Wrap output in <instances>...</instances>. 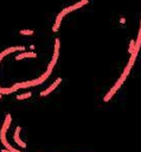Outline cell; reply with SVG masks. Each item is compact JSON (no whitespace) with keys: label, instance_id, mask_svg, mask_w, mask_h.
<instances>
[{"label":"cell","instance_id":"obj_1","mask_svg":"<svg viewBox=\"0 0 141 152\" xmlns=\"http://www.w3.org/2000/svg\"><path fill=\"white\" fill-rule=\"evenodd\" d=\"M11 120H12L11 114H7V115H6V119H5V122H4L2 127H1V131H0V140H1V142H2V144L7 142V140H6V132H7L8 127H9Z\"/></svg>","mask_w":141,"mask_h":152},{"label":"cell","instance_id":"obj_2","mask_svg":"<svg viewBox=\"0 0 141 152\" xmlns=\"http://www.w3.org/2000/svg\"><path fill=\"white\" fill-rule=\"evenodd\" d=\"M60 82H62V78H60V77H58V78H57V80H56V81H55V82H53V83H52L47 89H45V90H43V91L40 93V96H46L47 94H50L52 90H55V89L59 86V83H60Z\"/></svg>","mask_w":141,"mask_h":152},{"label":"cell","instance_id":"obj_3","mask_svg":"<svg viewBox=\"0 0 141 152\" xmlns=\"http://www.w3.org/2000/svg\"><path fill=\"white\" fill-rule=\"evenodd\" d=\"M14 51H25V48H24V46H12V48H8V49L4 50V51L0 53V57L4 58L6 55L12 53V52H14Z\"/></svg>","mask_w":141,"mask_h":152},{"label":"cell","instance_id":"obj_4","mask_svg":"<svg viewBox=\"0 0 141 152\" xmlns=\"http://www.w3.org/2000/svg\"><path fill=\"white\" fill-rule=\"evenodd\" d=\"M59 45H60V42L58 38H56L55 40V52H53V56H52V59L57 62L58 59V56H59Z\"/></svg>","mask_w":141,"mask_h":152},{"label":"cell","instance_id":"obj_5","mask_svg":"<svg viewBox=\"0 0 141 152\" xmlns=\"http://www.w3.org/2000/svg\"><path fill=\"white\" fill-rule=\"evenodd\" d=\"M26 57H30V58H36V57H37V55H36L34 52H23V53L17 55V56H15V59H17V61H20V59L26 58Z\"/></svg>","mask_w":141,"mask_h":152},{"label":"cell","instance_id":"obj_6","mask_svg":"<svg viewBox=\"0 0 141 152\" xmlns=\"http://www.w3.org/2000/svg\"><path fill=\"white\" fill-rule=\"evenodd\" d=\"M64 15L59 12V14L57 15V18H56V21H55V24H53V26H52V31L53 32H57L58 31V28H59V25H60V21H62V18H63Z\"/></svg>","mask_w":141,"mask_h":152},{"label":"cell","instance_id":"obj_7","mask_svg":"<svg viewBox=\"0 0 141 152\" xmlns=\"http://www.w3.org/2000/svg\"><path fill=\"white\" fill-rule=\"evenodd\" d=\"M13 87H14L15 89H19V88H27V87H33V83H32V81H26V82L15 83Z\"/></svg>","mask_w":141,"mask_h":152},{"label":"cell","instance_id":"obj_8","mask_svg":"<svg viewBox=\"0 0 141 152\" xmlns=\"http://www.w3.org/2000/svg\"><path fill=\"white\" fill-rule=\"evenodd\" d=\"M117 89H118V88L114 86V87H113V88H111V89L109 90V93H108V94H107V95L104 96V99H103V100H104V102H107V101H109V100H110V99L113 97V95H114V94L116 93V90H117Z\"/></svg>","mask_w":141,"mask_h":152},{"label":"cell","instance_id":"obj_9","mask_svg":"<svg viewBox=\"0 0 141 152\" xmlns=\"http://www.w3.org/2000/svg\"><path fill=\"white\" fill-rule=\"evenodd\" d=\"M17 89L14 88V87H11V88H2V87H0V94L2 95V94H11V93H14Z\"/></svg>","mask_w":141,"mask_h":152},{"label":"cell","instance_id":"obj_10","mask_svg":"<svg viewBox=\"0 0 141 152\" xmlns=\"http://www.w3.org/2000/svg\"><path fill=\"white\" fill-rule=\"evenodd\" d=\"M14 141H15L20 147H26V144H25V142L19 138V135H18V134H14Z\"/></svg>","mask_w":141,"mask_h":152},{"label":"cell","instance_id":"obj_11","mask_svg":"<svg viewBox=\"0 0 141 152\" xmlns=\"http://www.w3.org/2000/svg\"><path fill=\"white\" fill-rule=\"evenodd\" d=\"M50 74H51V72L46 70V71H45V72H44V74H43V75H41L40 77H38V81H39V84H40V83H43V82H44V81H45V80H46V78H47V77L50 76Z\"/></svg>","mask_w":141,"mask_h":152},{"label":"cell","instance_id":"obj_12","mask_svg":"<svg viewBox=\"0 0 141 152\" xmlns=\"http://www.w3.org/2000/svg\"><path fill=\"white\" fill-rule=\"evenodd\" d=\"M88 2H89V0H81V1H78L77 4L72 5V6H73V8H75V10H77V8H81L83 5H86Z\"/></svg>","mask_w":141,"mask_h":152},{"label":"cell","instance_id":"obj_13","mask_svg":"<svg viewBox=\"0 0 141 152\" xmlns=\"http://www.w3.org/2000/svg\"><path fill=\"white\" fill-rule=\"evenodd\" d=\"M31 95H32L31 93H25V94L18 95V96H17V99H18V100H24V99H28V97H30Z\"/></svg>","mask_w":141,"mask_h":152},{"label":"cell","instance_id":"obj_14","mask_svg":"<svg viewBox=\"0 0 141 152\" xmlns=\"http://www.w3.org/2000/svg\"><path fill=\"white\" fill-rule=\"evenodd\" d=\"M134 49H135V42L134 40H130V44H129V53L130 55L134 52Z\"/></svg>","mask_w":141,"mask_h":152},{"label":"cell","instance_id":"obj_15","mask_svg":"<svg viewBox=\"0 0 141 152\" xmlns=\"http://www.w3.org/2000/svg\"><path fill=\"white\" fill-rule=\"evenodd\" d=\"M33 31L32 30H21L20 31V34H32Z\"/></svg>","mask_w":141,"mask_h":152},{"label":"cell","instance_id":"obj_16","mask_svg":"<svg viewBox=\"0 0 141 152\" xmlns=\"http://www.w3.org/2000/svg\"><path fill=\"white\" fill-rule=\"evenodd\" d=\"M1 152H9L8 150H1Z\"/></svg>","mask_w":141,"mask_h":152},{"label":"cell","instance_id":"obj_17","mask_svg":"<svg viewBox=\"0 0 141 152\" xmlns=\"http://www.w3.org/2000/svg\"><path fill=\"white\" fill-rule=\"evenodd\" d=\"M1 96H2V95H1V94H0V99H1Z\"/></svg>","mask_w":141,"mask_h":152},{"label":"cell","instance_id":"obj_18","mask_svg":"<svg viewBox=\"0 0 141 152\" xmlns=\"http://www.w3.org/2000/svg\"><path fill=\"white\" fill-rule=\"evenodd\" d=\"M1 59H2V58H1V57H0V62H1Z\"/></svg>","mask_w":141,"mask_h":152}]
</instances>
